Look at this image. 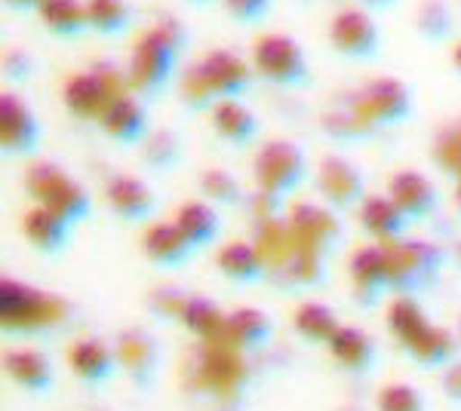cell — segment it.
<instances>
[{"mask_svg": "<svg viewBox=\"0 0 461 411\" xmlns=\"http://www.w3.org/2000/svg\"><path fill=\"white\" fill-rule=\"evenodd\" d=\"M176 58H178V49L154 25L139 31L136 43H132V49H130V62H126L130 89L142 102L160 99L176 77Z\"/></svg>", "mask_w": 461, "mask_h": 411, "instance_id": "1", "label": "cell"}, {"mask_svg": "<svg viewBox=\"0 0 461 411\" xmlns=\"http://www.w3.org/2000/svg\"><path fill=\"white\" fill-rule=\"evenodd\" d=\"M25 191L37 206L53 209V212L68 219L71 224L93 215V200H89L86 188L62 166H56V163L47 160L32 163L25 172Z\"/></svg>", "mask_w": 461, "mask_h": 411, "instance_id": "2", "label": "cell"}, {"mask_svg": "<svg viewBox=\"0 0 461 411\" xmlns=\"http://www.w3.org/2000/svg\"><path fill=\"white\" fill-rule=\"evenodd\" d=\"M249 62L252 71L262 80H267L271 86L302 89L311 84V68H308V58H304L302 43L289 34L280 31L258 34L249 47Z\"/></svg>", "mask_w": 461, "mask_h": 411, "instance_id": "3", "label": "cell"}, {"mask_svg": "<svg viewBox=\"0 0 461 411\" xmlns=\"http://www.w3.org/2000/svg\"><path fill=\"white\" fill-rule=\"evenodd\" d=\"M388 255V276H391V291L397 295H419L434 286L443 273L446 255L440 246L428 240H397L384 246Z\"/></svg>", "mask_w": 461, "mask_h": 411, "instance_id": "4", "label": "cell"}, {"mask_svg": "<svg viewBox=\"0 0 461 411\" xmlns=\"http://www.w3.org/2000/svg\"><path fill=\"white\" fill-rule=\"evenodd\" d=\"M252 175H256L258 191L289 197L293 191L302 188L304 175H308V160H304V151L295 141L271 138L258 147L256 160H252Z\"/></svg>", "mask_w": 461, "mask_h": 411, "instance_id": "5", "label": "cell"}, {"mask_svg": "<svg viewBox=\"0 0 461 411\" xmlns=\"http://www.w3.org/2000/svg\"><path fill=\"white\" fill-rule=\"evenodd\" d=\"M56 304L62 301L13 280V276H4L0 282V323H4L6 335H32L47 328L59 310Z\"/></svg>", "mask_w": 461, "mask_h": 411, "instance_id": "6", "label": "cell"}, {"mask_svg": "<svg viewBox=\"0 0 461 411\" xmlns=\"http://www.w3.org/2000/svg\"><path fill=\"white\" fill-rule=\"evenodd\" d=\"M330 47L351 62H373L382 49V31L366 10L348 6L330 22Z\"/></svg>", "mask_w": 461, "mask_h": 411, "instance_id": "7", "label": "cell"}, {"mask_svg": "<svg viewBox=\"0 0 461 411\" xmlns=\"http://www.w3.org/2000/svg\"><path fill=\"white\" fill-rule=\"evenodd\" d=\"M317 191L323 197V203L332 209V212H348V209L360 206L366 193V175H363L360 166H354L345 156H323L317 166Z\"/></svg>", "mask_w": 461, "mask_h": 411, "instance_id": "8", "label": "cell"}, {"mask_svg": "<svg viewBox=\"0 0 461 411\" xmlns=\"http://www.w3.org/2000/svg\"><path fill=\"white\" fill-rule=\"evenodd\" d=\"M114 350L117 360H121V369L130 375L132 384L139 390H151L163 362L158 338L148 328H123L114 338Z\"/></svg>", "mask_w": 461, "mask_h": 411, "instance_id": "9", "label": "cell"}, {"mask_svg": "<svg viewBox=\"0 0 461 411\" xmlns=\"http://www.w3.org/2000/svg\"><path fill=\"white\" fill-rule=\"evenodd\" d=\"M289 230L302 246L320 252V255H332V252L341 246V221L336 219L330 206L320 203H295L293 212H289Z\"/></svg>", "mask_w": 461, "mask_h": 411, "instance_id": "10", "label": "cell"}, {"mask_svg": "<svg viewBox=\"0 0 461 411\" xmlns=\"http://www.w3.org/2000/svg\"><path fill=\"white\" fill-rule=\"evenodd\" d=\"M0 147L4 156H32L41 147V121L16 93L0 95Z\"/></svg>", "mask_w": 461, "mask_h": 411, "instance_id": "11", "label": "cell"}, {"mask_svg": "<svg viewBox=\"0 0 461 411\" xmlns=\"http://www.w3.org/2000/svg\"><path fill=\"white\" fill-rule=\"evenodd\" d=\"M348 276H351V291L357 304L366 310H373L382 301L384 291H391V276H388V255L384 246H363L357 249L351 261H348Z\"/></svg>", "mask_w": 461, "mask_h": 411, "instance_id": "12", "label": "cell"}, {"mask_svg": "<svg viewBox=\"0 0 461 411\" xmlns=\"http://www.w3.org/2000/svg\"><path fill=\"white\" fill-rule=\"evenodd\" d=\"M360 104L375 126H393L412 117V89L400 77H375L360 89Z\"/></svg>", "mask_w": 461, "mask_h": 411, "instance_id": "13", "label": "cell"}, {"mask_svg": "<svg viewBox=\"0 0 461 411\" xmlns=\"http://www.w3.org/2000/svg\"><path fill=\"white\" fill-rule=\"evenodd\" d=\"M114 95H121V93H117L95 68L74 71L62 84V102H65V108H68V114L77 117V121H99Z\"/></svg>", "mask_w": 461, "mask_h": 411, "instance_id": "14", "label": "cell"}, {"mask_svg": "<svg viewBox=\"0 0 461 411\" xmlns=\"http://www.w3.org/2000/svg\"><path fill=\"white\" fill-rule=\"evenodd\" d=\"M388 197L403 209L409 221H425L440 209V188L415 169H400L391 175Z\"/></svg>", "mask_w": 461, "mask_h": 411, "instance_id": "15", "label": "cell"}, {"mask_svg": "<svg viewBox=\"0 0 461 411\" xmlns=\"http://www.w3.org/2000/svg\"><path fill=\"white\" fill-rule=\"evenodd\" d=\"M99 126L111 141H117V145H142L145 136L151 132L145 102L132 93L114 95V99L108 102L105 114L99 117Z\"/></svg>", "mask_w": 461, "mask_h": 411, "instance_id": "16", "label": "cell"}, {"mask_svg": "<svg viewBox=\"0 0 461 411\" xmlns=\"http://www.w3.org/2000/svg\"><path fill=\"white\" fill-rule=\"evenodd\" d=\"M200 68H203L206 80H210L215 99H240L252 84V62L243 56H237L234 49H210L200 58Z\"/></svg>", "mask_w": 461, "mask_h": 411, "instance_id": "17", "label": "cell"}, {"mask_svg": "<svg viewBox=\"0 0 461 411\" xmlns=\"http://www.w3.org/2000/svg\"><path fill=\"white\" fill-rule=\"evenodd\" d=\"M105 200H108L111 212H114L121 221H130V224H142L158 212V197H154V191L136 175L108 178Z\"/></svg>", "mask_w": 461, "mask_h": 411, "instance_id": "18", "label": "cell"}, {"mask_svg": "<svg viewBox=\"0 0 461 411\" xmlns=\"http://www.w3.org/2000/svg\"><path fill=\"white\" fill-rule=\"evenodd\" d=\"M22 234L28 246L47 258H56L68 249L71 243V221L47 206H32L22 219Z\"/></svg>", "mask_w": 461, "mask_h": 411, "instance_id": "19", "label": "cell"}, {"mask_svg": "<svg viewBox=\"0 0 461 411\" xmlns=\"http://www.w3.org/2000/svg\"><path fill=\"white\" fill-rule=\"evenodd\" d=\"M142 252L151 264L163 267V271H176V267L188 264L197 249L182 234V228L176 221H158V224H148V230L142 234Z\"/></svg>", "mask_w": 461, "mask_h": 411, "instance_id": "20", "label": "cell"}, {"mask_svg": "<svg viewBox=\"0 0 461 411\" xmlns=\"http://www.w3.org/2000/svg\"><path fill=\"white\" fill-rule=\"evenodd\" d=\"M68 362L84 384L89 387H105L111 378L121 371V360H117V350L111 344L99 338H80L71 344Z\"/></svg>", "mask_w": 461, "mask_h": 411, "instance_id": "21", "label": "cell"}, {"mask_svg": "<svg viewBox=\"0 0 461 411\" xmlns=\"http://www.w3.org/2000/svg\"><path fill=\"white\" fill-rule=\"evenodd\" d=\"M323 130L339 141H363L378 126L369 121L360 104V93H339L323 111Z\"/></svg>", "mask_w": 461, "mask_h": 411, "instance_id": "22", "label": "cell"}, {"mask_svg": "<svg viewBox=\"0 0 461 411\" xmlns=\"http://www.w3.org/2000/svg\"><path fill=\"white\" fill-rule=\"evenodd\" d=\"M360 224L375 243L388 246L397 243L406 237V224L409 219L403 215V209L393 203L391 197H382V193H369L360 203Z\"/></svg>", "mask_w": 461, "mask_h": 411, "instance_id": "23", "label": "cell"}, {"mask_svg": "<svg viewBox=\"0 0 461 411\" xmlns=\"http://www.w3.org/2000/svg\"><path fill=\"white\" fill-rule=\"evenodd\" d=\"M4 371L6 378L16 387L28 393H50L53 390V365H50L47 356L41 350L32 347H16L4 353Z\"/></svg>", "mask_w": 461, "mask_h": 411, "instance_id": "24", "label": "cell"}, {"mask_svg": "<svg viewBox=\"0 0 461 411\" xmlns=\"http://www.w3.org/2000/svg\"><path fill=\"white\" fill-rule=\"evenodd\" d=\"M326 350H330L332 360L345 371H351V375H366L375 365V341L357 326H341L339 332L332 335V341L326 344Z\"/></svg>", "mask_w": 461, "mask_h": 411, "instance_id": "25", "label": "cell"}, {"mask_svg": "<svg viewBox=\"0 0 461 411\" xmlns=\"http://www.w3.org/2000/svg\"><path fill=\"white\" fill-rule=\"evenodd\" d=\"M271 335H274V323L267 313L243 308V310L228 313L221 341H225L228 347L240 350V353H256V350H262L265 344L271 341Z\"/></svg>", "mask_w": 461, "mask_h": 411, "instance_id": "26", "label": "cell"}, {"mask_svg": "<svg viewBox=\"0 0 461 411\" xmlns=\"http://www.w3.org/2000/svg\"><path fill=\"white\" fill-rule=\"evenodd\" d=\"M215 264H219V273L225 276L228 282H237V286H252V282H258L265 276L267 261H265L258 246L234 240V243L221 246L219 255H215Z\"/></svg>", "mask_w": 461, "mask_h": 411, "instance_id": "27", "label": "cell"}, {"mask_svg": "<svg viewBox=\"0 0 461 411\" xmlns=\"http://www.w3.org/2000/svg\"><path fill=\"white\" fill-rule=\"evenodd\" d=\"M210 114H212V126L221 141H228V145H234V147H247L256 141L258 121L252 117V111L247 104H240V99H219Z\"/></svg>", "mask_w": 461, "mask_h": 411, "instance_id": "28", "label": "cell"}, {"mask_svg": "<svg viewBox=\"0 0 461 411\" xmlns=\"http://www.w3.org/2000/svg\"><path fill=\"white\" fill-rule=\"evenodd\" d=\"M37 16L59 40H80L89 28L86 0H43Z\"/></svg>", "mask_w": 461, "mask_h": 411, "instance_id": "29", "label": "cell"}, {"mask_svg": "<svg viewBox=\"0 0 461 411\" xmlns=\"http://www.w3.org/2000/svg\"><path fill=\"white\" fill-rule=\"evenodd\" d=\"M182 234L194 243V249H203L219 240L221 234V215L215 212V206H210L206 200H188L176 209V219H173Z\"/></svg>", "mask_w": 461, "mask_h": 411, "instance_id": "30", "label": "cell"}, {"mask_svg": "<svg viewBox=\"0 0 461 411\" xmlns=\"http://www.w3.org/2000/svg\"><path fill=\"white\" fill-rule=\"evenodd\" d=\"M428 326L430 323H428L425 310H421V304L415 301V295L393 298V304L388 308V328H391L393 338H397L400 347L403 350L412 347V344L428 332Z\"/></svg>", "mask_w": 461, "mask_h": 411, "instance_id": "31", "label": "cell"}, {"mask_svg": "<svg viewBox=\"0 0 461 411\" xmlns=\"http://www.w3.org/2000/svg\"><path fill=\"white\" fill-rule=\"evenodd\" d=\"M178 323L188 328L194 338H203V341H221V335H225V323L228 317L221 313L219 304L212 301V298H188L182 308V317H178Z\"/></svg>", "mask_w": 461, "mask_h": 411, "instance_id": "32", "label": "cell"}, {"mask_svg": "<svg viewBox=\"0 0 461 411\" xmlns=\"http://www.w3.org/2000/svg\"><path fill=\"white\" fill-rule=\"evenodd\" d=\"M185 156V141L176 130L160 126L151 130L142 141V166L151 172H173Z\"/></svg>", "mask_w": 461, "mask_h": 411, "instance_id": "33", "label": "cell"}, {"mask_svg": "<svg viewBox=\"0 0 461 411\" xmlns=\"http://www.w3.org/2000/svg\"><path fill=\"white\" fill-rule=\"evenodd\" d=\"M456 350H458V335H452L446 326H428V332L421 335L406 353H409V360L419 362L421 369H440V365L452 362Z\"/></svg>", "mask_w": 461, "mask_h": 411, "instance_id": "34", "label": "cell"}, {"mask_svg": "<svg viewBox=\"0 0 461 411\" xmlns=\"http://www.w3.org/2000/svg\"><path fill=\"white\" fill-rule=\"evenodd\" d=\"M430 160L446 178L452 182L461 178V114L437 126L434 138H430Z\"/></svg>", "mask_w": 461, "mask_h": 411, "instance_id": "35", "label": "cell"}, {"mask_svg": "<svg viewBox=\"0 0 461 411\" xmlns=\"http://www.w3.org/2000/svg\"><path fill=\"white\" fill-rule=\"evenodd\" d=\"M415 31L425 43H446L456 34V13L449 0H421L415 6Z\"/></svg>", "mask_w": 461, "mask_h": 411, "instance_id": "36", "label": "cell"}, {"mask_svg": "<svg viewBox=\"0 0 461 411\" xmlns=\"http://www.w3.org/2000/svg\"><path fill=\"white\" fill-rule=\"evenodd\" d=\"M293 326H295V335L308 344H330L332 335L341 328L336 313L320 301L299 304V310H295V317H293Z\"/></svg>", "mask_w": 461, "mask_h": 411, "instance_id": "37", "label": "cell"}, {"mask_svg": "<svg viewBox=\"0 0 461 411\" xmlns=\"http://www.w3.org/2000/svg\"><path fill=\"white\" fill-rule=\"evenodd\" d=\"M89 31L99 37H123L132 25V13L126 0H86Z\"/></svg>", "mask_w": 461, "mask_h": 411, "instance_id": "38", "label": "cell"}, {"mask_svg": "<svg viewBox=\"0 0 461 411\" xmlns=\"http://www.w3.org/2000/svg\"><path fill=\"white\" fill-rule=\"evenodd\" d=\"M178 102L185 104V108L191 111V114H200V111H212L215 108V93L210 86V80H206L203 68H200V62L188 65L182 74H178Z\"/></svg>", "mask_w": 461, "mask_h": 411, "instance_id": "39", "label": "cell"}, {"mask_svg": "<svg viewBox=\"0 0 461 411\" xmlns=\"http://www.w3.org/2000/svg\"><path fill=\"white\" fill-rule=\"evenodd\" d=\"M200 193L206 203L215 206H237L243 200V188L228 169H206L200 172Z\"/></svg>", "mask_w": 461, "mask_h": 411, "instance_id": "40", "label": "cell"}, {"mask_svg": "<svg viewBox=\"0 0 461 411\" xmlns=\"http://www.w3.org/2000/svg\"><path fill=\"white\" fill-rule=\"evenodd\" d=\"M378 411H428L425 399L409 384H388L378 393Z\"/></svg>", "mask_w": 461, "mask_h": 411, "instance_id": "41", "label": "cell"}, {"mask_svg": "<svg viewBox=\"0 0 461 411\" xmlns=\"http://www.w3.org/2000/svg\"><path fill=\"white\" fill-rule=\"evenodd\" d=\"M0 68H4L6 84H25L34 74V58L22 47H6L4 58H0Z\"/></svg>", "mask_w": 461, "mask_h": 411, "instance_id": "42", "label": "cell"}, {"mask_svg": "<svg viewBox=\"0 0 461 411\" xmlns=\"http://www.w3.org/2000/svg\"><path fill=\"white\" fill-rule=\"evenodd\" d=\"M271 10V0H225L228 19L240 22V25H256Z\"/></svg>", "mask_w": 461, "mask_h": 411, "instance_id": "43", "label": "cell"}, {"mask_svg": "<svg viewBox=\"0 0 461 411\" xmlns=\"http://www.w3.org/2000/svg\"><path fill=\"white\" fill-rule=\"evenodd\" d=\"M151 313L154 317H160V319H178L182 317V308H185V301H188V295H182L178 289H158L151 298Z\"/></svg>", "mask_w": 461, "mask_h": 411, "instance_id": "44", "label": "cell"}, {"mask_svg": "<svg viewBox=\"0 0 461 411\" xmlns=\"http://www.w3.org/2000/svg\"><path fill=\"white\" fill-rule=\"evenodd\" d=\"M154 28L167 37L173 47L182 52L185 47H188V25H185L182 19H176V16H160L158 22H154Z\"/></svg>", "mask_w": 461, "mask_h": 411, "instance_id": "45", "label": "cell"}, {"mask_svg": "<svg viewBox=\"0 0 461 411\" xmlns=\"http://www.w3.org/2000/svg\"><path fill=\"white\" fill-rule=\"evenodd\" d=\"M440 387L446 393V399L452 406H461V362H449L443 369V378H440Z\"/></svg>", "mask_w": 461, "mask_h": 411, "instance_id": "46", "label": "cell"}, {"mask_svg": "<svg viewBox=\"0 0 461 411\" xmlns=\"http://www.w3.org/2000/svg\"><path fill=\"white\" fill-rule=\"evenodd\" d=\"M43 0H4V6L10 13H19V16H28V13H37L41 10Z\"/></svg>", "mask_w": 461, "mask_h": 411, "instance_id": "47", "label": "cell"}, {"mask_svg": "<svg viewBox=\"0 0 461 411\" xmlns=\"http://www.w3.org/2000/svg\"><path fill=\"white\" fill-rule=\"evenodd\" d=\"M357 4L360 6H366V10H391L393 4H397V0H357Z\"/></svg>", "mask_w": 461, "mask_h": 411, "instance_id": "48", "label": "cell"}, {"mask_svg": "<svg viewBox=\"0 0 461 411\" xmlns=\"http://www.w3.org/2000/svg\"><path fill=\"white\" fill-rule=\"evenodd\" d=\"M449 62H452V68H456L458 77H461V40L452 43V49H449Z\"/></svg>", "mask_w": 461, "mask_h": 411, "instance_id": "49", "label": "cell"}, {"mask_svg": "<svg viewBox=\"0 0 461 411\" xmlns=\"http://www.w3.org/2000/svg\"><path fill=\"white\" fill-rule=\"evenodd\" d=\"M456 212L461 215V178L456 182Z\"/></svg>", "mask_w": 461, "mask_h": 411, "instance_id": "50", "label": "cell"}, {"mask_svg": "<svg viewBox=\"0 0 461 411\" xmlns=\"http://www.w3.org/2000/svg\"><path fill=\"white\" fill-rule=\"evenodd\" d=\"M456 335H458V350H461V319H458V328H456Z\"/></svg>", "mask_w": 461, "mask_h": 411, "instance_id": "51", "label": "cell"}, {"mask_svg": "<svg viewBox=\"0 0 461 411\" xmlns=\"http://www.w3.org/2000/svg\"><path fill=\"white\" fill-rule=\"evenodd\" d=\"M191 4H212V0H191Z\"/></svg>", "mask_w": 461, "mask_h": 411, "instance_id": "52", "label": "cell"}, {"mask_svg": "<svg viewBox=\"0 0 461 411\" xmlns=\"http://www.w3.org/2000/svg\"><path fill=\"white\" fill-rule=\"evenodd\" d=\"M339 411H360V408H339Z\"/></svg>", "mask_w": 461, "mask_h": 411, "instance_id": "53", "label": "cell"}]
</instances>
